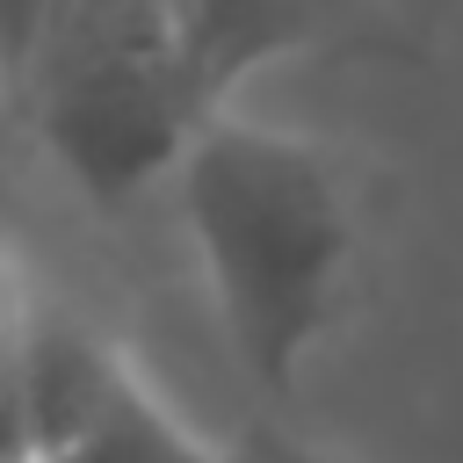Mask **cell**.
Wrapping results in <instances>:
<instances>
[{"instance_id":"obj_1","label":"cell","mask_w":463,"mask_h":463,"mask_svg":"<svg viewBox=\"0 0 463 463\" xmlns=\"http://www.w3.org/2000/svg\"><path fill=\"white\" fill-rule=\"evenodd\" d=\"M166 181L232 362L260 398H289L362 268V188L347 159L217 101L181 137Z\"/></svg>"},{"instance_id":"obj_4","label":"cell","mask_w":463,"mask_h":463,"mask_svg":"<svg viewBox=\"0 0 463 463\" xmlns=\"http://www.w3.org/2000/svg\"><path fill=\"white\" fill-rule=\"evenodd\" d=\"M29 333H36V297L0 246V463H22V369H29Z\"/></svg>"},{"instance_id":"obj_3","label":"cell","mask_w":463,"mask_h":463,"mask_svg":"<svg viewBox=\"0 0 463 463\" xmlns=\"http://www.w3.org/2000/svg\"><path fill=\"white\" fill-rule=\"evenodd\" d=\"M22 463H224V441H203L116 340L65 311H36Z\"/></svg>"},{"instance_id":"obj_2","label":"cell","mask_w":463,"mask_h":463,"mask_svg":"<svg viewBox=\"0 0 463 463\" xmlns=\"http://www.w3.org/2000/svg\"><path fill=\"white\" fill-rule=\"evenodd\" d=\"M14 94L65 181L123 210L166 181L181 137L210 116L188 58V0H51Z\"/></svg>"},{"instance_id":"obj_6","label":"cell","mask_w":463,"mask_h":463,"mask_svg":"<svg viewBox=\"0 0 463 463\" xmlns=\"http://www.w3.org/2000/svg\"><path fill=\"white\" fill-rule=\"evenodd\" d=\"M43 14H51V0H0V80H7V87H14L22 65H29V51H36V36H43Z\"/></svg>"},{"instance_id":"obj_5","label":"cell","mask_w":463,"mask_h":463,"mask_svg":"<svg viewBox=\"0 0 463 463\" xmlns=\"http://www.w3.org/2000/svg\"><path fill=\"white\" fill-rule=\"evenodd\" d=\"M224 463H347V456H333V449H318V441H304L275 420H253L224 441Z\"/></svg>"}]
</instances>
